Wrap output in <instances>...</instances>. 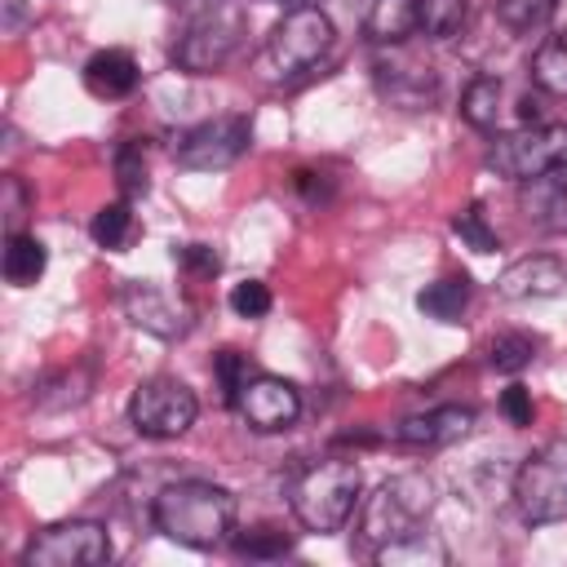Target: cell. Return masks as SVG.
<instances>
[{
  "label": "cell",
  "mask_w": 567,
  "mask_h": 567,
  "mask_svg": "<svg viewBox=\"0 0 567 567\" xmlns=\"http://www.w3.org/2000/svg\"><path fill=\"white\" fill-rule=\"evenodd\" d=\"M89 390H93V363L84 359V363H71V368L44 377V381L35 385V408H44V412H66V408H80V403L89 399Z\"/></svg>",
  "instance_id": "18"
},
{
  "label": "cell",
  "mask_w": 567,
  "mask_h": 567,
  "mask_svg": "<svg viewBox=\"0 0 567 567\" xmlns=\"http://www.w3.org/2000/svg\"><path fill=\"white\" fill-rule=\"evenodd\" d=\"M363 492V470L350 456H323L310 461L292 487H288V505L297 514V523L306 532H341L346 518L354 514Z\"/></svg>",
  "instance_id": "2"
},
{
  "label": "cell",
  "mask_w": 567,
  "mask_h": 567,
  "mask_svg": "<svg viewBox=\"0 0 567 567\" xmlns=\"http://www.w3.org/2000/svg\"><path fill=\"white\" fill-rule=\"evenodd\" d=\"M372 75H377V93L399 106V111H425L434 97H439V75L430 62L403 53L399 44H390V58L381 53L372 62Z\"/></svg>",
  "instance_id": "12"
},
{
  "label": "cell",
  "mask_w": 567,
  "mask_h": 567,
  "mask_svg": "<svg viewBox=\"0 0 567 567\" xmlns=\"http://www.w3.org/2000/svg\"><path fill=\"white\" fill-rule=\"evenodd\" d=\"M487 168L514 182L567 173V124H523L487 146Z\"/></svg>",
  "instance_id": "5"
},
{
  "label": "cell",
  "mask_w": 567,
  "mask_h": 567,
  "mask_svg": "<svg viewBox=\"0 0 567 567\" xmlns=\"http://www.w3.org/2000/svg\"><path fill=\"white\" fill-rule=\"evenodd\" d=\"M532 84L540 93H554V97H567V40L563 35H549L536 53H532Z\"/></svg>",
  "instance_id": "24"
},
{
  "label": "cell",
  "mask_w": 567,
  "mask_h": 567,
  "mask_svg": "<svg viewBox=\"0 0 567 567\" xmlns=\"http://www.w3.org/2000/svg\"><path fill=\"white\" fill-rule=\"evenodd\" d=\"M137 80H142V71H137V62H133L128 49H97V53L84 62V89H89L93 97H102V102L128 97V93L137 89Z\"/></svg>",
  "instance_id": "16"
},
{
  "label": "cell",
  "mask_w": 567,
  "mask_h": 567,
  "mask_svg": "<svg viewBox=\"0 0 567 567\" xmlns=\"http://www.w3.org/2000/svg\"><path fill=\"white\" fill-rule=\"evenodd\" d=\"M151 518L168 540H177L186 549H217L221 540H230L239 505H235V492H226L217 483L177 478L155 492Z\"/></svg>",
  "instance_id": "1"
},
{
  "label": "cell",
  "mask_w": 567,
  "mask_h": 567,
  "mask_svg": "<svg viewBox=\"0 0 567 567\" xmlns=\"http://www.w3.org/2000/svg\"><path fill=\"white\" fill-rule=\"evenodd\" d=\"M213 377H217L221 403H230V408H235L239 390H244V385H248V377H252V363H248V354H239L235 346H226V350H217V354H213Z\"/></svg>",
  "instance_id": "29"
},
{
  "label": "cell",
  "mask_w": 567,
  "mask_h": 567,
  "mask_svg": "<svg viewBox=\"0 0 567 567\" xmlns=\"http://www.w3.org/2000/svg\"><path fill=\"white\" fill-rule=\"evenodd\" d=\"M416 310L434 323H456L470 310V279L465 275H443L416 292Z\"/></svg>",
  "instance_id": "21"
},
{
  "label": "cell",
  "mask_w": 567,
  "mask_h": 567,
  "mask_svg": "<svg viewBox=\"0 0 567 567\" xmlns=\"http://www.w3.org/2000/svg\"><path fill=\"white\" fill-rule=\"evenodd\" d=\"M434 501H439L434 478H425L421 470H408V474L385 478V483L368 496V505H363V514H359V540L377 554V549H385V545H394V540L421 532V523L430 518Z\"/></svg>",
  "instance_id": "3"
},
{
  "label": "cell",
  "mask_w": 567,
  "mask_h": 567,
  "mask_svg": "<svg viewBox=\"0 0 567 567\" xmlns=\"http://www.w3.org/2000/svg\"><path fill=\"white\" fill-rule=\"evenodd\" d=\"M252 146V124L248 115H213L204 124H195L190 133H182L177 142V164L190 173H221L230 168L244 151Z\"/></svg>",
  "instance_id": "9"
},
{
  "label": "cell",
  "mask_w": 567,
  "mask_h": 567,
  "mask_svg": "<svg viewBox=\"0 0 567 567\" xmlns=\"http://www.w3.org/2000/svg\"><path fill=\"white\" fill-rule=\"evenodd\" d=\"M239 40H244V22L217 9V13L195 18L186 27V35L173 44V62L190 75H208V71H221L235 58Z\"/></svg>",
  "instance_id": "10"
},
{
  "label": "cell",
  "mask_w": 567,
  "mask_h": 567,
  "mask_svg": "<svg viewBox=\"0 0 567 567\" xmlns=\"http://www.w3.org/2000/svg\"><path fill=\"white\" fill-rule=\"evenodd\" d=\"M111 563V536L93 518H66L35 532L22 549V567H102Z\"/></svg>",
  "instance_id": "8"
},
{
  "label": "cell",
  "mask_w": 567,
  "mask_h": 567,
  "mask_svg": "<svg viewBox=\"0 0 567 567\" xmlns=\"http://www.w3.org/2000/svg\"><path fill=\"white\" fill-rule=\"evenodd\" d=\"M235 554L239 558H284V554H292V536L288 532H279V527H248V532H235Z\"/></svg>",
  "instance_id": "28"
},
{
  "label": "cell",
  "mask_w": 567,
  "mask_h": 567,
  "mask_svg": "<svg viewBox=\"0 0 567 567\" xmlns=\"http://www.w3.org/2000/svg\"><path fill=\"white\" fill-rule=\"evenodd\" d=\"M199 416V399L186 381L177 377H146L133 385L128 399V421L142 439H177L195 425Z\"/></svg>",
  "instance_id": "7"
},
{
  "label": "cell",
  "mask_w": 567,
  "mask_h": 567,
  "mask_svg": "<svg viewBox=\"0 0 567 567\" xmlns=\"http://www.w3.org/2000/svg\"><path fill=\"white\" fill-rule=\"evenodd\" d=\"M514 501L518 514L532 527L545 523H563L567 518V439H549L545 447H536L518 474H514Z\"/></svg>",
  "instance_id": "6"
},
{
  "label": "cell",
  "mask_w": 567,
  "mask_h": 567,
  "mask_svg": "<svg viewBox=\"0 0 567 567\" xmlns=\"http://www.w3.org/2000/svg\"><path fill=\"white\" fill-rule=\"evenodd\" d=\"M173 261H177L190 279H213V275L221 270V257H217L208 244H182V248H173Z\"/></svg>",
  "instance_id": "34"
},
{
  "label": "cell",
  "mask_w": 567,
  "mask_h": 567,
  "mask_svg": "<svg viewBox=\"0 0 567 567\" xmlns=\"http://www.w3.org/2000/svg\"><path fill=\"white\" fill-rule=\"evenodd\" d=\"M332 40H337L332 18L323 9H315V4H297L270 27V35L261 44V66L275 80H297V75L315 71L328 58Z\"/></svg>",
  "instance_id": "4"
},
{
  "label": "cell",
  "mask_w": 567,
  "mask_h": 567,
  "mask_svg": "<svg viewBox=\"0 0 567 567\" xmlns=\"http://www.w3.org/2000/svg\"><path fill=\"white\" fill-rule=\"evenodd\" d=\"M120 306H124V315H128V323L133 328H142V332H151V337H159V341H177V337H186L190 332V306L182 301V297H173V292H164L159 284H151V279H128L124 288H120Z\"/></svg>",
  "instance_id": "11"
},
{
  "label": "cell",
  "mask_w": 567,
  "mask_h": 567,
  "mask_svg": "<svg viewBox=\"0 0 567 567\" xmlns=\"http://www.w3.org/2000/svg\"><path fill=\"white\" fill-rule=\"evenodd\" d=\"M536 350H540V341H536L532 332H501V337H492V346H487V363H492L496 372H523V368L536 359Z\"/></svg>",
  "instance_id": "26"
},
{
  "label": "cell",
  "mask_w": 567,
  "mask_h": 567,
  "mask_svg": "<svg viewBox=\"0 0 567 567\" xmlns=\"http://www.w3.org/2000/svg\"><path fill=\"white\" fill-rule=\"evenodd\" d=\"M523 208L540 230H567V177L549 173V177H532L523 182Z\"/></svg>",
  "instance_id": "17"
},
{
  "label": "cell",
  "mask_w": 567,
  "mask_h": 567,
  "mask_svg": "<svg viewBox=\"0 0 567 567\" xmlns=\"http://www.w3.org/2000/svg\"><path fill=\"white\" fill-rule=\"evenodd\" d=\"M115 177H120V190H124V199H137V195H146V146L142 142H124L120 151H115Z\"/></svg>",
  "instance_id": "31"
},
{
  "label": "cell",
  "mask_w": 567,
  "mask_h": 567,
  "mask_svg": "<svg viewBox=\"0 0 567 567\" xmlns=\"http://www.w3.org/2000/svg\"><path fill=\"white\" fill-rule=\"evenodd\" d=\"M474 430V408L470 403H439L430 412H416L408 421H399L394 439L408 447H447L461 443Z\"/></svg>",
  "instance_id": "15"
},
{
  "label": "cell",
  "mask_w": 567,
  "mask_h": 567,
  "mask_svg": "<svg viewBox=\"0 0 567 567\" xmlns=\"http://www.w3.org/2000/svg\"><path fill=\"white\" fill-rule=\"evenodd\" d=\"M226 301H230V310H235L239 319H261V315H270V288H266L261 279H239Z\"/></svg>",
  "instance_id": "33"
},
{
  "label": "cell",
  "mask_w": 567,
  "mask_h": 567,
  "mask_svg": "<svg viewBox=\"0 0 567 567\" xmlns=\"http://www.w3.org/2000/svg\"><path fill=\"white\" fill-rule=\"evenodd\" d=\"M567 288V261L554 252H532L509 261L496 275V297L505 301H532V297H558Z\"/></svg>",
  "instance_id": "14"
},
{
  "label": "cell",
  "mask_w": 567,
  "mask_h": 567,
  "mask_svg": "<svg viewBox=\"0 0 567 567\" xmlns=\"http://www.w3.org/2000/svg\"><path fill=\"white\" fill-rule=\"evenodd\" d=\"M501 93H505V84L496 80V75H474L470 84H465V93H461V115H465V124L470 128H496V120H501Z\"/></svg>",
  "instance_id": "22"
},
{
  "label": "cell",
  "mask_w": 567,
  "mask_h": 567,
  "mask_svg": "<svg viewBox=\"0 0 567 567\" xmlns=\"http://www.w3.org/2000/svg\"><path fill=\"white\" fill-rule=\"evenodd\" d=\"M452 235L465 244V248H474V252H496V230L487 226V213H483V204H470V208H461L456 217H452Z\"/></svg>",
  "instance_id": "30"
},
{
  "label": "cell",
  "mask_w": 567,
  "mask_h": 567,
  "mask_svg": "<svg viewBox=\"0 0 567 567\" xmlns=\"http://www.w3.org/2000/svg\"><path fill=\"white\" fill-rule=\"evenodd\" d=\"M465 9L470 0H416V18H421V31L430 40H447L461 31L465 22Z\"/></svg>",
  "instance_id": "27"
},
{
  "label": "cell",
  "mask_w": 567,
  "mask_h": 567,
  "mask_svg": "<svg viewBox=\"0 0 567 567\" xmlns=\"http://www.w3.org/2000/svg\"><path fill=\"white\" fill-rule=\"evenodd\" d=\"M501 412H505L509 425H532V416H536L532 390H527V385H509V390H501Z\"/></svg>",
  "instance_id": "36"
},
{
  "label": "cell",
  "mask_w": 567,
  "mask_h": 567,
  "mask_svg": "<svg viewBox=\"0 0 567 567\" xmlns=\"http://www.w3.org/2000/svg\"><path fill=\"white\" fill-rule=\"evenodd\" d=\"M44 266H49V248H44L35 235H27V230H9L4 257H0L4 279H9L13 288H31V284L44 275Z\"/></svg>",
  "instance_id": "19"
},
{
  "label": "cell",
  "mask_w": 567,
  "mask_h": 567,
  "mask_svg": "<svg viewBox=\"0 0 567 567\" xmlns=\"http://www.w3.org/2000/svg\"><path fill=\"white\" fill-rule=\"evenodd\" d=\"M0 186H4V226H9V230H22V217H27L31 195H27V186H22L18 173H4Z\"/></svg>",
  "instance_id": "35"
},
{
  "label": "cell",
  "mask_w": 567,
  "mask_h": 567,
  "mask_svg": "<svg viewBox=\"0 0 567 567\" xmlns=\"http://www.w3.org/2000/svg\"><path fill=\"white\" fill-rule=\"evenodd\" d=\"M235 412L261 430V434H275V430H288L297 416H301V390L284 377H270V372H252L248 385L239 390L235 399Z\"/></svg>",
  "instance_id": "13"
},
{
  "label": "cell",
  "mask_w": 567,
  "mask_h": 567,
  "mask_svg": "<svg viewBox=\"0 0 567 567\" xmlns=\"http://www.w3.org/2000/svg\"><path fill=\"white\" fill-rule=\"evenodd\" d=\"M168 4H173V9H182L190 22H195V18H208V13H217V9H221V0H168Z\"/></svg>",
  "instance_id": "38"
},
{
  "label": "cell",
  "mask_w": 567,
  "mask_h": 567,
  "mask_svg": "<svg viewBox=\"0 0 567 567\" xmlns=\"http://www.w3.org/2000/svg\"><path fill=\"white\" fill-rule=\"evenodd\" d=\"M363 31L377 44H403L412 31H421L416 0H372V9L363 18Z\"/></svg>",
  "instance_id": "20"
},
{
  "label": "cell",
  "mask_w": 567,
  "mask_h": 567,
  "mask_svg": "<svg viewBox=\"0 0 567 567\" xmlns=\"http://www.w3.org/2000/svg\"><path fill=\"white\" fill-rule=\"evenodd\" d=\"M89 235H93L97 248L120 252V248L128 244V235H133V204H128V199L102 204V208L93 213V221H89Z\"/></svg>",
  "instance_id": "25"
},
{
  "label": "cell",
  "mask_w": 567,
  "mask_h": 567,
  "mask_svg": "<svg viewBox=\"0 0 567 567\" xmlns=\"http://www.w3.org/2000/svg\"><path fill=\"white\" fill-rule=\"evenodd\" d=\"M377 563H381V567H403V563H421V567L434 563V567H443V563H447V545H443L434 532H412V536H403V540L377 549Z\"/></svg>",
  "instance_id": "23"
},
{
  "label": "cell",
  "mask_w": 567,
  "mask_h": 567,
  "mask_svg": "<svg viewBox=\"0 0 567 567\" xmlns=\"http://www.w3.org/2000/svg\"><path fill=\"white\" fill-rule=\"evenodd\" d=\"M292 186H297V195H301L306 204H323V199L332 195V177H328V173H315V168H297V173H292Z\"/></svg>",
  "instance_id": "37"
},
{
  "label": "cell",
  "mask_w": 567,
  "mask_h": 567,
  "mask_svg": "<svg viewBox=\"0 0 567 567\" xmlns=\"http://www.w3.org/2000/svg\"><path fill=\"white\" fill-rule=\"evenodd\" d=\"M558 0H496V13L509 31H536L554 18Z\"/></svg>",
  "instance_id": "32"
}]
</instances>
